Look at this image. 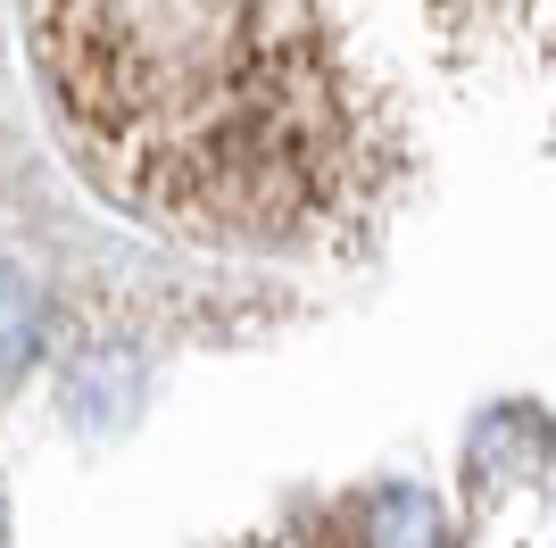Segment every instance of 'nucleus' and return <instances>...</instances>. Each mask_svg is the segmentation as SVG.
Returning <instances> with one entry per match:
<instances>
[{
	"mask_svg": "<svg viewBox=\"0 0 556 548\" xmlns=\"http://www.w3.org/2000/svg\"><path fill=\"white\" fill-rule=\"evenodd\" d=\"M75 159L141 225L357 258L424 200L540 0H34Z\"/></svg>",
	"mask_w": 556,
	"mask_h": 548,
	"instance_id": "nucleus-1",
	"label": "nucleus"
}]
</instances>
